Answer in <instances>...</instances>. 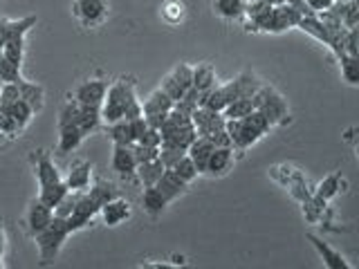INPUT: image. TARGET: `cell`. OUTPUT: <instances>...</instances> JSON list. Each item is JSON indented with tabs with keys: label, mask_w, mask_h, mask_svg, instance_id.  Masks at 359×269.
I'll use <instances>...</instances> for the list:
<instances>
[{
	"label": "cell",
	"mask_w": 359,
	"mask_h": 269,
	"mask_svg": "<svg viewBox=\"0 0 359 269\" xmlns=\"http://www.w3.org/2000/svg\"><path fill=\"white\" fill-rule=\"evenodd\" d=\"M101 121L115 123L119 119H137L142 115V101L135 92V81L128 76H121L108 85V92L101 104Z\"/></svg>",
	"instance_id": "1"
},
{
	"label": "cell",
	"mask_w": 359,
	"mask_h": 269,
	"mask_svg": "<svg viewBox=\"0 0 359 269\" xmlns=\"http://www.w3.org/2000/svg\"><path fill=\"white\" fill-rule=\"evenodd\" d=\"M32 162H34V173H36V182H39L36 198L45 202L50 209H54L70 188H67L61 171L56 168L52 155L48 151H36L32 155Z\"/></svg>",
	"instance_id": "2"
},
{
	"label": "cell",
	"mask_w": 359,
	"mask_h": 269,
	"mask_svg": "<svg viewBox=\"0 0 359 269\" xmlns=\"http://www.w3.org/2000/svg\"><path fill=\"white\" fill-rule=\"evenodd\" d=\"M70 235H72V231H70V227H67V220L54 216L48 227L34 235V240H36V247H39L41 261L43 263H52L54 258L61 254L63 244H65L67 238H70Z\"/></svg>",
	"instance_id": "3"
},
{
	"label": "cell",
	"mask_w": 359,
	"mask_h": 269,
	"mask_svg": "<svg viewBox=\"0 0 359 269\" xmlns=\"http://www.w3.org/2000/svg\"><path fill=\"white\" fill-rule=\"evenodd\" d=\"M34 25H36V16H25L18 20L9 18V29H7V39L3 45V54H5V59H9L18 67H22V61H25V50H27L25 39Z\"/></svg>",
	"instance_id": "4"
},
{
	"label": "cell",
	"mask_w": 359,
	"mask_h": 269,
	"mask_svg": "<svg viewBox=\"0 0 359 269\" xmlns=\"http://www.w3.org/2000/svg\"><path fill=\"white\" fill-rule=\"evenodd\" d=\"M252 104H254V110H261L272 126L283 123L287 117V101L283 99V95H278L272 85L258 88V92L252 97Z\"/></svg>",
	"instance_id": "5"
},
{
	"label": "cell",
	"mask_w": 359,
	"mask_h": 269,
	"mask_svg": "<svg viewBox=\"0 0 359 269\" xmlns=\"http://www.w3.org/2000/svg\"><path fill=\"white\" fill-rule=\"evenodd\" d=\"M72 14L83 27L93 29L108 20V0H72Z\"/></svg>",
	"instance_id": "6"
},
{
	"label": "cell",
	"mask_w": 359,
	"mask_h": 269,
	"mask_svg": "<svg viewBox=\"0 0 359 269\" xmlns=\"http://www.w3.org/2000/svg\"><path fill=\"white\" fill-rule=\"evenodd\" d=\"M303 14H306V11L294 7V5H287V3L276 5V7H272V11H269L263 32L265 34H280V32H285V29L297 27Z\"/></svg>",
	"instance_id": "7"
},
{
	"label": "cell",
	"mask_w": 359,
	"mask_h": 269,
	"mask_svg": "<svg viewBox=\"0 0 359 269\" xmlns=\"http://www.w3.org/2000/svg\"><path fill=\"white\" fill-rule=\"evenodd\" d=\"M191 85H194V67H191L189 63H180L164 76L160 90H164V92L171 97L173 104H175L177 99L184 97V92Z\"/></svg>",
	"instance_id": "8"
},
{
	"label": "cell",
	"mask_w": 359,
	"mask_h": 269,
	"mask_svg": "<svg viewBox=\"0 0 359 269\" xmlns=\"http://www.w3.org/2000/svg\"><path fill=\"white\" fill-rule=\"evenodd\" d=\"M108 85H110V81H106V78H86V81H81L74 88L72 99L81 106L101 108L104 97L108 92Z\"/></svg>",
	"instance_id": "9"
},
{
	"label": "cell",
	"mask_w": 359,
	"mask_h": 269,
	"mask_svg": "<svg viewBox=\"0 0 359 269\" xmlns=\"http://www.w3.org/2000/svg\"><path fill=\"white\" fill-rule=\"evenodd\" d=\"M95 216H99L97 205H95L93 200H90V195L86 193V191H81V193H79V198H76L74 211L65 220H67V227H70V231L76 233V231L86 229L88 224L95 220Z\"/></svg>",
	"instance_id": "10"
},
{
	"label": "cell",
	"mask_w": 359,
	"mask_h": 269,
	"mask_svg": "<svg viewBox=\"0 0 359 269\" xmlns=\"http://www.w3.org/2000/svg\"><path fill=\"white\" fill-rule=\"evenodd\" d=\"M191 123H194L198 137H211L213 132L224 128V117H222V112L198 106L194 110V115H191Z\"/></svg>",
	"instance_id": "11"
},
{
	"label": "cell",
	"mask_w": 359,
	"mask_h": 269,
	"mask_svg": "<svg viewBox=\"0 0 359 269\" xmlns=\"http://www.w3.org/2000/svg\"><path fill=\"white\" fill-rule=\"evenodd\" d=\"M54 218V209H50L45 202H41L39 198L29 202L27 213H25V224H27V231L32 235H36L39 231H43L45 227L50 224V220Z\"/></svg>",
	"instance_id": "12"
},
{
	"label": "cell",
	"mask_w": 359,
	"mask_h": 269,
	"mask_svg": "<svg viewBox=\"0 0 359 269\" xmlns=\"http://www.w3.org/2000/svg\"><path fill=\"white\" fill-rule=\"evenodd\" d=\"M110 166H112V171H115V173H117L119 177H123V179L135 177V171H137V160H135V155H133V151H130V146L115 144V149H112Z\"/></svg>",
	"instance_id": "13"
},
{
	"label": "cell",
	"mask_w": 359,
	"mask_h": 269,
	"mask_svg": "<svg viewBox=\"0 0 359 269\" xmlns=\"http://www.w3.org/2000/svg\"><path fill=\"white\" fill-rule=\"evenodd\" d=\"M130 213H133L130 205L123 198L110 200L99 209V216H101V220H104L106 227H119L121 222H126L130 218Z\"/></svg>",
	"instance_id": "14"
},
{
	"label": "cell",
	"mask_w": 359,
	"mask_h": 269,
	"mask_svg": "<svg viewBox=\"0 0 359 269\" xmlns=\"http://www.w3.org/2000/svg\"><path fill=\"white\" fill-rule=\"evenodd\" d=\"M233 166V149L231 146H216L207 162V168H205V175H211V177H220L224 173H229Z\"/></svg>",
	"instance_id": "15"
},
{
	"label": "cell",
	"mask_w": 359,
	"mask_h": 269,
	"mask_svg": "<svg viewBox=\"0 0 359 269\" xmlns=\"http://www.w3.org/2000/svg\"><path fill=\"white\" fill-rule=\"evenodd\" d=\"M308 240L312 242V247L317 249V254L321 256L323 265L328 267V269H353V265L348 263L339 251L332 249V247H330L328 242H323V240L319 238V235L308 233Z\"/></svg>",
	"instance_id": "16"
},
{
	"label": "cell",
	"mask_w": 359,
	"mask_h": 269,
	"mask_svg": "<svg viewBox=\"0 0 359 269\" xmlns=\"http://www.w3.org/2000/svg\"><path fill=\"white\" fill-rule=\"evenodd\" d=\"M224 85H227V92H229V97L233 101V99H238V97L252 99L258 92V88H261L263 83L258 81L256 74H252V72H241L238 76L233 78V81L224 83Z\"/></svg>",
	"instance_id": "17"
},
{
	"label": "cell",
	"mask_w": 359,
	"mask_h": 269,
	"mask_svg": "<svg viewBox=\"0 0 359 269\" xmlns=\"http://www.w3.org/2000/svg\"><path fill=\"white\" fill-rule=\"evenodd\" d=\"M63 179H65V184L70 191H79V193H81V191H88L90 179H93V164L86 162V160L74 162Z\"/></svg>",
	"instance_id": "18"
},
{
	"label": "cell",
	"mask_w": 359,
	"mask_h": 269,
	"mask_svg": "<svg viewBox=\"0 0 359 269\" xmlns=\"http://www.w3.org/2000/svg\"><path fill=\"white\" fill-rule=\"evenodd\" d=\"M86 134L79 130L74 121L59 123V155H70L83 144Z\"/></svg>",
	"instance_id": "19"
},
{
	"label": "cell",
	"mask_w": 359,
	"mask_h": 269,
	"mask_svg": "<svg viewBox=\"0 0 359 269\" xmlns=\"http://www.w3.org/2000/svg\"><path fill=\"white\" fill-rule=\"evenodd\" d=\"M157 191L168 200V202H173V200H177L180 195H184L187 193V188H189V184L184 182V179H180L175 173H173V168H164V173H162V177L157 179Z\"/></svg>",
	"instance_id": "20"
},
{
	"label": "cell",
	"mask_w": 359,
	"mask_h": 269,
	"mask_svg": "<svg viewBox=\"0 0 359 269\" xmlns=\"http://www.w3.org/2000/svg\"><path fill=\"white\" fill-rule=\"evenodd\" d=\"M213 149H216V146H213L207 137H196L194 142L189 144L187 155L191 157V160H194V164H196L200 175H205V168H207V162H209Z\"/></svg>",
	"instance_id": "21"
},
{
	"label": "cell",
	"mask_w": 359,
	"mask_h": 269,
	"mask_svg": "<svg viewBox=\"0 0 359 269\" xmlns=\"http://www.w3.org/2000/svg\"><path fill=\"white\" fill-rule=\"evenodd\" d=\"M76 126L81 130L86 137L88 134L97 132L101 126H104V121H101V110L99 108H90V106H81L79 104V115H76Z\"/></svg>",
	"instance_id": "22"
},
{
	"label": "cell",
	"mask_w": 359,
	"mask_h": 269,
	"mask_svg": "<svg viewBox=\"0 0 359 269\" xmlns=\"http://www.w3.org/2000/svg\"><path fill=\"white\" fill-rule=\"evenodd\" d=\"M18 90H20V99L27 101L29 108L34 112H41L43 110V104H45V90H43V85L34 83V81H27V78H20V81H18Z\"/></svg>",
	"instance_id": "23"
},
{
	"label": "cell",
	"mask_w": 359,
	"mask_h": 269,
	"mask_svg": "<svg viewBox=\"0 0 359 269\" xmlns=\"http://www.w3.org/2000/svg\"><path fill=\"white\" fill-rule=\"evenodd\" d=\"M173 108V99L168 97L164 90L157 88L155 92H151L142 101V115H157V112H168Z\"/></svg>",
	"instance_id": "24"
},
{
	"label": "cell",
	"mask_w": 359,
	"mask_h": 269,
	"mask_svg": "<svg viewBox=\"0 0 359 269\" xmlns=\"http://www.w3.org/2000/svg\"><path fill=\"white\" fill-rule=\"evenodd\" d=\"M168 200L157 191V186H144V193H142V207L149 216L157 218L162 216V211L166 209Z\"/></svg>",
	"instance_id": "25"
},
{
	"label": "cell",
	"mask_w": 359,
	"mask_h": 269,
	"mask_svg": "<svg viewBox=\"0 0 359 269\" xmlns=\"http://www.w3.org/2000/svg\"><path fill=\"white\" fill-rule=\"evenodd\" d=\"M86 193H88V195H90V200H93L95 205H97V209L104 207L106 202H110V200L119 198V191H117V186L112 184V182H106V179H99L97 184L88 186Z\"/></svg>",
	"instance_id": "26"
},
{
	"label": "cell",
	"mask_w": 359,
	"mask_h": 269,
	"mask_svg": "<svg viewBox=\"0 0 359 269\" xmlns=\"http://www.w3.org/2000/svg\"><path fill=\"white\" fill-rule=\"evenodd\" d=\"M162 173H164V164L155 157V160H149V162L137 164V171H135V177H137L144 186H155V184H157V179L162 177Z\"/></svg>",
	"instance_id": "27"
},
{
	"label": "cell",
	"mask_w": 359,
	"mask_h": 269,
	"mask_svg": "<svg viewBox=\"0 0 359 269\" xmlns=\"http://www.w3.org/2000/svg\"><path fill=\"white\" fill-rule=\"evenodd\" d=\"M332 11L339 16L341 25L346 29L359 27V0H348V3H334Z\"/></svg>",
	"instance_id": "28"
},
{
	"label": "cell",
	"mask_w": 359,
	"mask_h": 269,
	"mask_svg": "<svg viewBox=\"0 0 359 269\" xmlns=\"http://www.w3.org/2000/svg\"><path fill=\"white\" fill-rule=\"evenodd\" d=\"M106 132H108V137L112 139V144L130 146L135 142L133 123L128 119H119L115 123H106Z\"/></svg>",
	"instance_id": "29"
},
{
	"label": "cell",
	"mask_w": 359,
	"mask_h": 269,
	"mask_svg": "<svg viewBox=\"0 0 359 269\" xmlns=\"http://www.w3.org/2000/svg\"><path fill=\"white\" fill-rule=\"evenodd\" d=\"M245 0H213V11L222 20H241Z\"/></svg>",
	"instance_id": "30"
},
{
	"label": "cell",
	"mask_w": 359,
	"mask_h": 269,
	"mask_svg": "<svg viewBox=\"0 0 359 269\" xmlns=\"http://www.w3.org/2000/svg\"><path fill=\"white\" fill-rule=\"evenodd\" d=\"M216 83H218V76H216V70H213V65L200 63V65L194 67V88L198 90V92L211 90Z\"/></svg>",
	"instance_id": "31"
},
{
	"label": "cell",
	"mask_w": 359,
	"mask_h": 269,
	"mask_svg": "<svg viewBox=\"0 0 359 269\" xmlns=\"http://www.w3.org/2000/svg\"><path fill=\"white\" fill-rule=\"evenodd\" d=\"M3 110H7L11 117L16 119V123L20 126V130H25L27 126H29V121H32V117L36 115L32 108H29V104L27 101H22V99H16L14 104H9V106H5Z\"/></svg>",
	"instance_id": "32"
},
{
	"label": "cell",
	"mask_w": 359,
	"mask_h": 269,
	"mask_svg": "<svg viewBox=\"0 0 359 269\" xmlns=\"http://www.w3.org/2000/svg\"><path fill=\"white\" fill-rule=\"evenodd\" d=\"M337 61H339L344 81H346V83H351V85H357V83H359V56L341 54Z\"/></svg>",
	"instance_id": "33"
},
{
	"label": "cell",
	"mask_w": 359,
	"mask_h": 269,
	"mask_svg": "<svg viewBox=\"0 0 359 269\" xmlns=\"http://www.w3.org/2000/svg\"><path fill=\"white\" fill-rule=\"evenodd\" d=\"M252 110H254L252 99H243V97H238V99H233V101H229L227 106H224L222 117H224V119H243V117L250 115Z\"/></svg>",
	"instance_id": "34"
},
{
	"label": "cell",
	"mask_w": 359,
	"mask_h": 269,
	"mask_svg": "<svg viewBox=\"0 0 359 269\" xmlns=\"http://www.w3.org/2000/svg\"><path fill=\"white\" fill-rule=\"evenodd\" d=\"M339 188H341V175L332 173L328 177H323V182L317 186V198L323 200V202H328V200H332L337 193H339Z\"/></svg>",
	"instance_id": "35"
},
{
	"label": "cell",
	"mask_w": 359,
	"mask_h": 269,
	"mask_svg": "<svg viewBox=\"0 0 359 269\" xmlns=\"http://www.w3.org/2000/svg\"><path fill=\"white\" fill-rule=\"evenodd\" d=\"M173 173H175L180 179H184L187 184H191V182H194V179L200 175V173H198V168H196V164H194V160H191V157H189L187 153L175 162Z\"/></svg>",
	"instance_id": "36"
},
{
	"label": "cell",
	"mask_w": 359,
	"mask_h": 269,
	"mask_svg": "<svg viewBox=\"0 0 359 269\" xmlns=\"http://www.w3.org/2000/svg\"><path fill=\"white\" fill-rule=\"evenodd\" d=\"M20 78H22L20 67L14 65L9 59H5V54H3V59H0V83H18Z\"/></svg>",
	"instance_id": "37"
},
{
	"label": "cell",
	"mask_w": 359,
	"mask_h": 269,
	"mask_svg": "<svg viewBox=\"0 0 359 269\" xmlns=\"http://www.w3.org/2000/svg\"><path fill=\"white\" fill-rule=\"evenodd\" d=\"M162 16L171 22V25H177V22L184 18V5L180 3V0H166L162 7Z\"/></svg>",
	"instance_id": "38"
},
{
	"label": "cell",
	"mask_w": 359,
	"mask_h": 269,
	"mask_svg": "<svg viewBox=\"0 0 359 269\" xmlns=\"http://www.w3.org/2000/svg\"><path fill=\"white\" fill-rule=\"evenodd\" d=\"M76 198H79V191H67V193L61 198L59 205L54 207V216H59V218H67V216H70V213L74 211Z\"/></svg>",
	"instance_id": "39"
},
{
	"label": "cell",
	"mask_w": 359,
	"mask_h": 269,
	"mask_svg": "<svg viewBox=\"0 0 359 269\" xmlns=\"http://www.w3.org/2000/svg\"><path fill=\"white\" fill-rule=\"evenodd\" d=\"M22 130L16 123V119L9 115L7 110L0 108V134H7V137H18Z\"/></svg>",
	"instance_id": "40"
},
{
	"label": "cell",
	"mask_w": 359,
	"mask_h": 269,
	"mask_svg": "<svg viewBox=\"0 0 359 269\" xmlns=\"http://www.w3.org/2000/svg\"><path fill=\"white\" fill-rule=\"evenodd\" d=\"M187 151L182 149H171V146H160V153H157V160L164 164V168H173L175 162L182 157Z\"/></svg>",
	"instance_id": "41"
},
{
	"label": "cell",
	"mask_w": 359,
	"mask_h": 269,
	"mask_svg": "<svg viewBox=\"0 0 359 269\" xmlns=\"http://www.w3.org/2000/svg\"><path fill=\"white\" fill-rule=\"evenodd\" d=\"M130 151H133V155H135V160H137V164L149 162V160H155L157 153H160V149H153V146H144V144H137V142H133V144H130Z\"/></svg>",
	"instance_id": "42"
},
{
	"label": "cell",
	"mask_w": 359,
	"mask_h": 269,
	"mask_svg": "<svg viewBox=\"0 0 359 269\" xmlns=\"http://www.w3.org/2000/svg\"><path fill=\"white\" fill-rule=\"evenodd\" d=\"M160 142H162V137H160V130L157 128H146L140 137H137V144H144V146H153V149H160Z\"/></svg>",
	"instance_id": "43"
},
{
	"label": "cell",
	"mask_w": 359,
	"mask_h": 269,
	"mask_svg": "<svg viewBox=\"0 0 359 269\" xmlns=\"http://www.w3.org/2000/svg\"><path fill=\"white\" fill-rule=\"evenodd\" d=\"M334 3L337 0H303V5H306L308 11H312V14H319V11L330 9Z\"/></svg>",
	"instance_id": "44"
},
{
	"label": "cell",
	"mask_w": 359,
	"mask_h": 269,
	"mask_svg": "<svg viewBox=\"0 0 359 269\" xmlns=\"http://www.w3.org/2000/svg\"><path fill=\"white\" fill-rule=\"evenodd\" d=\"M7 29H9V18L0 16V50H3L5 39H7Z\"/></svg>",
	"instance_id": "45"
},
{
	"label": "cell",
	"mask_w": 359,
	"mask_h": 269,
	"mask_svg": "<svg viewBox=\"0 0 359 269\" xmlns=\"http://www.w3.org/2000/svg\"><path fill=\"white\" fill-rule=\"evenodd\" d=\"M7 249V235H5V227H3V218H0V258L5 256Z\"/></svg>",
	"instance_id": "46"
},
{
	"label": "cell",
	"mask_w": 359,
	"mask_h": 269,
	"mask_svg": "<svg viewBox=\"0 0 359 269\" xmlns=\"http://www.w3.org/2000/svg\"><path fill=\"white\" fill-rule=\"evenodd\" d=\"M285 3H287V5H294V7L303 9V11H306V14H308V7L303 5V0H285Z\"/></svg>",
	"instance_id": "47"
},
{
	"label": "cell",
	"mask_w": 359,
	"mask_h": 269,
	"mask_svg": "<svg viewBox=\"0 0 359 269\" xmlns=\"http://www.w3.org/2000/svg\"><path fill=\"white\" fill-rule=\"evenodd\" d=\"M265 3H267V5H272V7H276V5H283L285 0H265Z\"/></svg>",
	"instance_id": "48"
},
{
	"label": "cell",
	"mask_w": 359,
	"mask_h": 269,
	"mask_svg": "<svg viewBox=\"0 0 359 269\" xmlns=\"http://www.w3.org/2000/svg\"><path fill=\"white\" fill-rule=\"evenodd\" d=\"M337 3H348V0H337Z\"/></svg>",
	"instance_id": "49"
},
{
	"label": "cell",
	"mask_w": 359,
	"mask_h": 269,
	"mask_svg": "<svg viewBox=\"0 0 359 269\" xmlns=\"http://www.w3.org/2000/svg\"><path fill=\"white\" fill-rule=\"evenodd\" d=\"M0 59H3V50H0Z\"/></svg>",
	"instance_id": "50"
},
{
	"label": "cell",
	"mask_w": 359,
	"mask_h": 269,
	"mask_svg": "<svg viewBox=\"0 0 359 269\" xmlns=\"http://www.w3.org/2000/svg\"><path fill=\"white\" fill-rule=\"evenodd\" d=\"M0 85H3V83H0Z\"/></svg>",
	"instance_id": "51"
}]
</instances>
